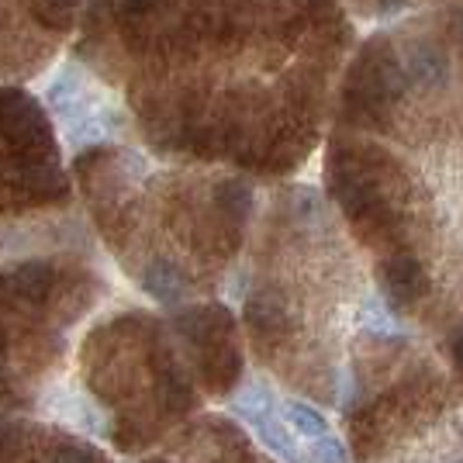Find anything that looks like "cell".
Returning <instances> with one entry per match:
<instances>
[{
  "label": "cell",
  "instance_id": "6da1fadb",
  "mask_svg": "<svg viewBox=\"0 0 463 463\" xmlns=\"http://www.w3.org/2000/svg\"><path fill=\"white\" fill-rule=\"evenodd\" d=\"M460 35H463V24H460Z\"/></svg>",
  "mask_w": 463,
  "mask_h": 463
}]
</instances>
